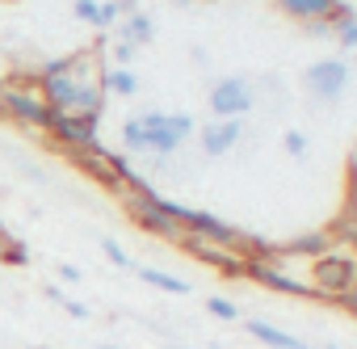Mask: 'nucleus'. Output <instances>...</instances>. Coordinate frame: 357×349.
I'll return each instance as SVG.
<instances>
[{"mask_svg":"<svg viewBox=\"0 0 357 349\" xmlns=\"http://www.w3.org/2000/svg\"><path fill=\"white\" fill-rule=\"evenodd\" d=\"M109 43V34H97V43L89 51H72L59 59H47L34 76L43 101L55 114H84V118H101L105 114V89H101V64L97 51Z\"/></svg>","mask_w":357,"mask_h":349,"instance_id":"f257e3e1","label":"nucleus"},{"mask_svg":"<svg viewBox=\"0 0 357 349\" xmlns=\"http://www.w3.org/2000/svg\"><path fill=\"white\" fill-rule=\"evenodd\" d=\"M194 135H198V122H194V114H181V110H172V114L168 110H143V114H130L122 122L126 156H151L155 164L176 156Z\"/></svg>","mask_w":357,"mask_h":349,"instance_id":"f03ea898","label":"nucleus"},{"mask_svg":"<svg viewBox=\"0 0 357 349\" xmlns=\"http://www.w3.org/2000/svg\"><path fill=\"white\" fill-rule=\"evenodd\" d=\"M122 202H126V215L139 232H147L155 240H168V244L185 240V228L172 215V198H164L155 190H139V194H122Z\"/></svg>","mask_w":357,"mask_h":349,"instance_id":"7ed1b4c3","label":"nucleus"},{"mask_svg":"<svg viewBox=\"0 0 357 349\" xmlns=\"http://www.w3.org/2000/svg\"><path fill=\"white\" fill-rule=\"evenodd\" d=\"M307 278H311L315 299L336 303V299L357 282V253H353L349 244H332L324 257H315V261L307 265Z\"/></svg>","mask_w":357,"mask_h":349,"instance_id":"20e7f679","label":"nucleus"},{"mask_svg":"<svg viewBox=\"0 0 357 349\" xmlns=\"http://www.w3.org/2000/svg\"><path fill=\"white\" fill-rule=\"evenodd\" d=\"M0 118L13 122V126H26V131H38L47 135V122H51V105L43 101L38 84H0Z\"/></svg>","mask_w":357,"mask_h":349,"instance_id":"39448f33","label":"nucleus"},{"mask_svg":"<svg viewBox=\"0 0 357 349\" xmlns=\"http://www.w3.org/2000/svg\"><path fill=\"white\" fill-rule=\"evenodd\" d=\"M349 80H353V68L344 55H324L303 68V93L315 105H340V97L349 93Z\"/></svg>","mask_w":357,"mask_h":349,"instance_id":"423d86ee","label":"nucleus"},{"mask_svg":"<svg viewBox=\"0 0 357 349\" xmlns=\"http://www.w3.org/2000/svg\"><path fill=\"white\" fill-rule=\"evenodd\" d=\"M47 139H51L63 156H68V151H80V147H93V143H101V118H84V114H55V110H51Z\"/></svg>","mask_w":357,"mask_h":349,"instance_id":"0eeeda50","label":"nucleus"},{"mask_svg":"<svg viewBox=\"0 0 357 349\" xmlns=\"http://www.w3.org/2000/svg\"><path fill=\"white\" fill-rule=\"evenodd\" d=\"M206 105H211L215 118H244L257 105V89H252L248 76H223V80L211 84Z\"/></svg>","mask_w":357,"mask_h":349,"instance_id":"6e6552de","label":"nucleus"},{"mask_svg":"<svg viewBox=\"0 0 357 349\" xmlns=\"http://www.w3.org/2000/svg\"><path fill=\"white\" fill-rule=\"evenodd\" d=\"M181 248H185L194 261L215 265L223 278H244V269H248V253H244V248H227V244H215V240H202V236H190V232H185Z\"/></svg>","mask_w":357,"mask_h":349,"instance_id":"1a4fd4ad","label":"nucleus"},{"mask_svg":"<svg viewBox=\"0 0 357 349\" xmlns=\"http://www.w3.org/2000/svg\"><path fill=\"white\" fill-rule=\"evenodd\" d=\"M68 160L84 172V177H93V181H101L105 190L118 194V164H122V151H109L105 143H93V147L68 151Z\"/></svg>","mask_w":357,"mask_h":349,"instance_id":"9d476101","label":"nucleus"},{"mask_svg":"<svg viewBox=\"0 0 357 349\" xmlns=\"http://www.w3.org/2000/svg\"><path fill=\"white\" fill-rule=\"evenodd\" d=\"M240 139H244V118H211L198 131V147L206 160H223L227 151H236Z\"/></svg>","mask_w":357,"mask_h":349,"instance_id":"9b49d317","label":"nucleus"},{"mask_svg":"<svg viewBox=\"0 0 357 349\" xmlns=\"http://www.w3.org/2000/svg\"><path fill=\"white\" fill-rule=\"evenodd\" d=\"M332 240L336 244H357V156L349 160V190H344V215L340 223H332Z\"/></svg>","mask_w":357,"mask_h":349,"instance_id":"f8f14e48","label":"nucleus"},{"mask_svg":"<svg viewBox=\"0 0 357 349\" xmlns=\"http://www.w3.org/2000/svg\"><path fill=\"white\" fill-rule=\"evenodd\" d=\"M332 244H336V240H332V232H307V236H294L290 244H278V248H282V257H290V261L298 257L303 265H311V261H315V257H324Z\"/></svg>","mask_w":357,"mask_h":349,"instance_id":"ddd939ff","label":"nucleus"},{"mask_svg":"<svg viewBox=\"0 0 357 349\" xmlns=\"http://www.w3.org/2000/svg\"><path fill=\"white\" fill-rule=\"evenodd\" d=\"M244 328H248V336H252V341H261L265 349H315V345H307V341H298V336L282 332V328H278V324H269V320H244Z\"/></svg>","mask_w":357,"mask_h":349,"instance_id":"4468645a","label":"nucleus"},{"mask_svg":"<svg viewBox=\"0 0 357 349\" xmlns=\"http://www.w3.org/2000/svg\"><path fill=\"white\" fill-rule=\"evenodd\" d=\"M328 26H332V43L340 47V51H357V9L353 5H340L332 9V17H328Z\"/></svg>","mask_w":357,"mask_h":349,"instance_id":"2eb2a0df","label":"nucleus"},{"mask_svg":"<svg viewBox=\"0 0 357 349\" xmlns=\"http://www.w3.org/2000/svg\"><path fill=\"white\" fill-rule=\"evenodd\" d=\"M336 5H340V0H278V9H282L286 17H294L298 26L332 17V9H336Z\"/></svg>","mask_w":357,"mask_h":349,"instance_id":"dca6fc26","label":"nucleus"},{"mask_svg":"<svg viewBox=\"0 0 357 349\" xmlns=\"http://www.w3.org/2000/svg\"><path fill=\"white\" fill-rule=\"evenodd\" d=\"M122 43H130V47H147L151 38H155V22H151V13H143V9H135V13H126L122 22H118V30H114Z\"/></svg>","mask_w":357,"mask_h":349,"instance_id":"f3484780","label":"nucleus"},{"mask_svg":"<svg viewBox=\"0 0 357 349\" xmlns=\"http://www.w3.org/2000/svg\"><path fill=\"white\" fill-rule=\"evenodd\" d=\"M101 89H105V97H135L139 93V76L130 72V68H101Z\"/></svg>","mask_w":357,"mask_h":349,"instance_id":"a211bd4d","label":"nucleus"},{"mask_svg":"<svg viewBox=\"0 0 357 349\" xmlns=\"http://www.w3.org/2000/svg\"><path fill=\"white\" fill-rule=\"evenodd\" d=\"M135 274H139V282H147V286H155V290H164V295H190V290H194L185 278H172V274L151 269V265H135Z\"/></svg>","mask_w":357,"mask_h":349,"instance_id":"6ab92c4d","label":"nucleus"},{"mask_svg":"<svg viewBox=\"0 0 357 349\" xmlns=\"http://www.w3.org/2000/svg\"><path fill=\"white\" fill-rule=\"evenodd\" d=\"M206 311H211L215 320H223V324H240V320H244V311H240L231 299H223V295H211V299H206Z\"/></svg>","mask_w":357,"mask_h":349,"instance_id":"aec40b11","label":"nucleus"},{"mask_svg":"<svg viewBox=\"0 0 357 349\" xmlns=\"http://www.w3.org/2000/svg\"><path fill=\"white\" fill-rule=\"evenodd\" d=\"M282 147H286L290 160H303V156L311 151V139H307L303 131H286V135H282Z\"/></svg>","mask_w":357,"mask_h":349,"instance_id":"412c9836","label":"nucleus"},{"mask_svg":"<svg viewBox=\"0 0 357 349\" xmlns=\"http://www.w3.org/2000/svg\"><path fill=\"white\" fill-rule=\"evenodd\" d=\"M72 13H76L84 26L97 30V22H101V0H72Z\"/></svg>","mask_w":357,"mask_h":349,"instance_id":"4be33fe9","label":"nucleus"},{"mask_svg":"<svg viewBox=\"0 0 357 349\" xmlns=\"http://www.w3.org/2000/svg\"><path fill=\"white\" fill-rule=\"evenodd\" d=\"M101 253H105V257H109L118 269H135V257H130V253H126L118 240H109V236H105V240H101Z\"/></svg>","mask_w":357,"mask_h":349,"instance_id":"5701e85b","label":"nucleus"},{"mask_svg":"<svg viewBox=\"0 0 357 349\" xmlns=\"http://www.w3.org/2000/svg\"><path fill=\"white\" fill-rule=\"evenodd\" d=\"M135 55H139V47H130V43L114 38V68H130V64H135Z\"/></svg>","mask_w":357,"mask_h":349,"instance_id":"b1692460","label":"nucleus"},{"mask_svg":"<svg viewBox=\"0 0 357 349\" xmlns=\"http://www.w3.org/2000/svg\"><path fill=\"white\" fill-rule=\"evenodd\" d=\"M303 34H307V38H315V43H328V38H332V26H328V17H324V22H307V26H303Z\"/></svg>","mask_w":357,"mask_h":349,"instance_id":"393cba45","label":"nucleus"},{"mask_svg":"<svg viewBox=\"0 0 357 349\" xmlns=\"http://www.w3.org/2000/svg\"><path fill=\"white\" fill-rule=\"evenodd\" d=\"M55 274H59L63 282H72V286H76V282H84V274H80L76 265H68V261H59V265H55Z\"/></svg>","mask_w":357,"mask_h":349,"instance_id":"a878e982","label":"nucleus"},{"mask_svg":"<svg viewBox=\"0 0 357 349\" xmlns=\"http://www.w3.org/2000/svg\"><path fill=\"white\" fill-rule=\"evenodd\" d=\"M336 303H340V307H344L349 315H357V282H353V286H349V290H344V295H340Z\"/></svg>","mask_w":357,"mask_h":349,"instance_id":"bb28decb","label":"nucleus"},{"mask_svg":"<svg viewBox=\"0 0 357 349\" xmlns=\"http://www.w3.org/2000/svg\"><path fill=\"white\" fill-rule=\"evenodd\" d=\"M63 311H68L72 320H89V307H84V303H76V299H63Z\"/></svg>","mask_w":357,"mask_h":349,"instance_id":"cd10ccee","label":"nucleus"},{"mask_svg":"<svg viewBox=\"0 0 357 349\" xmlns=\"http://www.w3.org/2000/svg\"><path fill=\"white\" fill-rule=\"evenodd\" d=\"M9 244H13V236H9V232H5V223H0V253H5V248H9Z\"/></svg>","mask_w":357,"mask_h":349,"instance_id":"c85d7f7f","label":"nucleus"},{"mask_svg":"<svg viewBox=\"0 0 357 349\" xmlns=\"http://www.w3.org/2000/svg\"><path fill=\"white\" fill-rule=\"evenodd\" d=\"M172 349H198V345H181V341H176V345H172Z\"/></svg>","mask_w":357,"mask_h":349,"instance_id":"c756f323","label":"nucleus"},{"mask_svg":"<svg viewBox=\"0 0 357 349\" xmlns=\"http://www.w3.org/2000/svg\"><path fill=\"white\" fill-rule=\"evenodd\" d=\"M172 5H190V0H172Z\"/></svg>","mask_w":357,"mask_h":349,"instance_id":"7c9ffc66","label":"nucleus"},{"mask_svg":"<svg viewBox=\"0 0 357 349\" xmlns=\"http://www.w3.org/2000/svg\"><path fill=\"white\" fill-rule=\"evenodd\" d=\"M38 349H51V345H38Z\"/></svg>","mask_w":357,"mask_h":349,"instance_id":"2f4dec72","label":"nucleus"},{"mask_svg":"<svg viewBox=\"0 0 357 349\" xmlns=\"http://www.w3.org/2000/svg\"><path fill=\"white\" fill-rule=\"evenodd\" d=\"M353 253H357V244H353Z\"/></svg>","mask_w":357,"mask_h":349,"instance_id":"473e14b6","label":"nucleus"}]
</instances>
